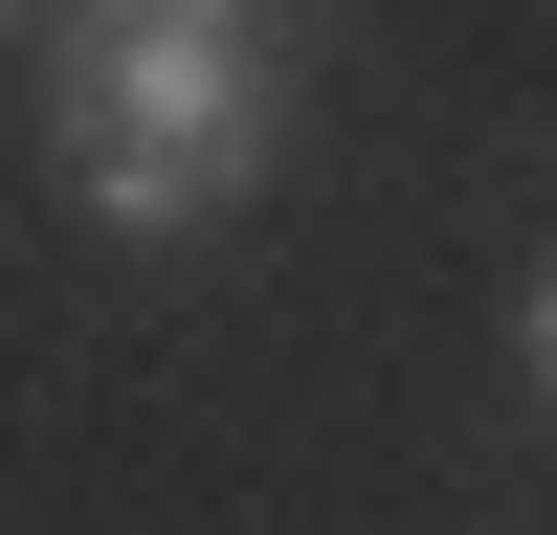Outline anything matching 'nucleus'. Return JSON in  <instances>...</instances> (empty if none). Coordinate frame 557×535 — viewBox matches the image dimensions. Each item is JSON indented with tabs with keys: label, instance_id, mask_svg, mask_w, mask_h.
<instances>
[{
	"label": "nucleus",
	"instance_id": "2",
	"mask_svg": "<svg viewBox=\"0 0 557 535\" xmlns=\"http://www.w3.org/2000/svg\"><path fill=\"white\" fill-rule=\"evenodd\" d=\"M513 380H535V401H557V268H535V312H513Z\"/></svg>",
	"mask_w": 557,
	"mask_h": 535
},
{
	"label": "nucleus",
	"instance_id": "1",
	"mask_svg": "<svg viewBox=\"0 0 557 535\" xmlns=\"http://www.w3.org/2000/svg\"><path fill=\"white\" fill-rule=\"evenodd\" d=\"M268 134H290V23H268V0H89L67 67H45V157H67V201L134 223V246L223 223L268 178Z\"/></svg>",
	"mask_w": 557,
	"mask_h": 535
}]
</instances>
